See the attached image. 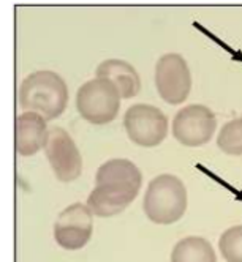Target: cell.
<instances>
[{
    "mask_svg": "<svg viewBox=\"0 0 242 262\" xmlns=\"http://www.w3.org/2000/svg\"><path fill=\"white\" fill-rule=\"evenodd\" d=\"M45 154L52 171L60 182H73L81 176L83 158L71 136L60 126L48 129Z\"/></svg>",
    "mask_w": 242,
    "mask_h": 262,
    "instance_id": "cell-7",
    "label": "cell"
},
{
    "mask_svg": "<svg viewBox=\"0 0 242 262\" xmlns=\"http://www.w3.org/2000/svg\"><path fill=\"white\" fill-rule=\"evenodd\" d=\"M86 204H71L60 212L54 224V238L57 245L68 251H76L87 245L94 231V220Z\"/></svg>",
    "mask_w": 242,
    "mask_h": 262,
    "instance_id": "cell-9",
    "label": "cell"
},
{
    "mask_svg": "<svg viewBox=\"0 0 242 262\" xmlns=\"http://www.w3.org/2000/svg\"><path fill=\"white\" fill-rule=\"evenodd\" d=\"M48 138L46 119L36 112H24L16 117V152L32 157L45 148Z\"/></svg>",
    "mask_w": 242,
    "mask_h": 262,
    "instance_id": "cell-10",
    "label": "cell"
},
{
    "mask_svg": "<svg viewBox=\"0 0 242 262\" xmlns=\"http://www.w3.org/2000/svg\"><path fill=\"white\" fill-rule=\"evenodd\" d=\"M218 248L227 262H242V226H233L223 232Z\"/></svg>",
    "mask_w": 242,
    "mask_h": 262,
    "instance_id": "cell-14",
    "label": "cell"
},
{
    "mask_svg": "<svg viewBox=\"0 0 242 262\" xmlns=\"http://www.w3.org/2000/svg\"><path fill=\"white\" fill-rule=\"evenodd\" d=\"M217 145L228 155H242V117L230 120L221 126Z\"/></svg>",
    "mask_w": 242,
    "mask_h": 262,
    "instance_id": "cell-13",
    "label": "cell"
},
{
    "mask_svg": "<svg viewBox=\"0 0 242 262\" xmlns=\"http://www.w3.org/2000/svg\"><path fill=\"white\" fill-rule=\"evenodd\" d=\"M17 100L27 112H36L46 120L57 119L67 107L68 89L54 71H35L21 82Z\"/></svg>",
    "mask_w": 242,
    "mask_h": 262,
    "instance_id": "cell-2",
    "label": "cell"
},
{
    "mask_svg": "<svg viewBox=\"0 0 242 262\" xmlns=\"http://www.w3.org/2000/svg\"><path fill=\"white\" fill-rule=\"evenodd\" d=\"M155 87L158 95L168 104H180L187 100L192 89V76L182 55L170 52L155 65Z\"/></svg>",
    "mask_w": 242,
    "mask_h": 262,
    "instance_id": "cell-6",
    "label": "cell"
},
{
    "mask_svg": "<svg viewBox=\"0 0 242 262\" xmlns=\"http://www.w3.org/2000/svg\"><path fill=\"white\" fill-rule=\"evenodd\" d=\"M217 128L214 112L203 104H190L182 107L174 116L173 136L182 145L199 147L208 144Z\"/></svg>",
    "mask_w": 242,
    "mask_h": 262,
    "instance_id": "cell-8",
    "label": "cell"
},
{
    "mask_svg": "<svg viewBox=\"0 0 242 262\" xmlns=\"http://www.w3.org/2000/svg\"><path fill=\"white\" fill-rule=\"evenodd\" d=\"M95 74L97 78L106 79L113 84L117 89L120 98L124 100L136 97L141 90V79L138 71L125 60L108 59L97 67Z\"/></svg>",
    "mask_w": 242,
    "mask_h": 262,
    "instance_id": "cell-11",
    "label": "cell"
},
{
    "mask_svg": "<svg viewBox=\"0 0 242 262\" xmlns=\"http://www.w3.org/2000/svg\"><path fill=\"white\" fill-rule=\"evenodd\" d=\"M120 107L117 89L106 79L95 78L83 84L76 93V109L79 116L92 125L113 122Z\"/></svg>",
    "mask_w": 242,
    "mask_h": 262,
    "instance_id": "cell-4",
    "label": "cell"
},
{
    "mask_svg": "<svg viewBox=\"0 0 242 262\" xmlns=\"http://www.w3.org/2000/svg\"><path fill=\"white\" fill-rule=\"evenodd\" d=\"M171 262H217L211 243L203 237H185L176 243Z\"/></svg>",
    "mask_w": 242,
    "mask_h": 262,
    "instance_id": "cell-12",
    "label": "cell"
},
{
    "mask_svg": "<svg viewBox=\"0 0 242 262\" xmlns=\"http://www.w3.org/2000/svg\"><path fill=\"white\" fill-rule=\"evenodd\" d=\"M144 213L155 224H173L187 210V190L180 179L162 174L151 180L144 194Z\"/></svg>",
    "mask_w": 242,
    "mask_h": 262,
    "instance_id": "cell-3",
    "label": "cell"
},
{
    "mask_svg": "<svg viewBox=\"0 0 242 262\" xmlns=\"http://www.w3.org/2000/svg\"><path fill=\"white\" fill-rule=\"evenodd\" d=\"M124 128L130 141L139 147H155L168 135V119L152 104H133L124 116Z\"/></svg>",
    "mask_w": 242,
    "mask_h": 262,
    "instance_id": "cell-5",
    "label": "cell"
},
{
    "mask_svg": "<svg viewBox=\"0 0 242 262\" xmlns=\"http://www.w3.org/2000/svg\"><path fill=\"white\" fill-rule=\"evenodd\" d=\"M143 174L130 160H109L95 176V188L87 198L90 212L102 216H114L132 204L141 188Z\"/></svg>",
    "mask_w": 242,
    "mask_h": 262,
    "instance_id": "cell-1",
    "label": "cell"
}]
</instances>
